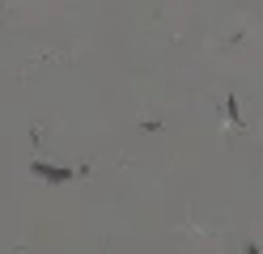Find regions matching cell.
I'll use <instances>...</instances> for the list:
<instances>
[{
    "mask_svg": "<svg viewBox=\"0 0 263 254\" xmlns=\"http://www.w3.org/2000/svg\"><path fill=\"white\" fill-rule=\"evenodd\" d=\"M34 174H43V178H51V182H64V178H72L68 169H47V165H34Z\"/></svg>",
    "mask_w": 263,
    "mask_h": 254,
    "instance_id": "6da1fadb",
    "label": "cell"
}]
</instances>
